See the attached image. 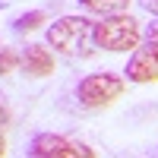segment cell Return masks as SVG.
Instances as JSON below:
<instances>
[{
	"instance_id": "277c9868",
	"label": "cell",
	"mask_w": 158,
	"mask_h": 158,
	"mask_svg": "<svg viewBox=\"0 0 158 158\" xmlns=\"http://www.w3.org/2000/svg\"><path fill=\"white\" fill-rule=\"evenodd\" d=\"M127 82H136V85H149L158 82V44L146 41L139 44L127 60V73H123Z\"/></svg>"
},
{
	"instance_id": "5bb4252c",
	"label": "cell",
	"mask_w": 158,
	"mask_h": 158,
	"mask_svg": "<svg viewBox=\"0 0 158 158\" xmlns=\"http://www.w3.org/2000/svg\"><path fill=\"white\" fill-rule=\"evenodd\" d=\"M6 155V136H3V130H0V158Z\"/></svg>"
},
{
	"instance_id": "5b68a950",
	"label": "cell",
	"mask_w": 158,
	"mask_h": 158,
	"mask_svg": "<svg viewBox=\"0 0 158 158\" xmlns=\"http://www.w3.org/2000/svg\"><path fill=\"white\" fill-rule=\"evenodd\" d=\"M54 51L48 44H25V51L19 54V70L32 79H44L54 73Z\"/></svg>"
},
{
	"instance_id": "52a82bcc",
	"label": "cell",
	"mask_w": 158,
	"mask_h": 158,
	"mask_svg": "<svg viewBox=\"0 0 158 158\" xmlns=\"http://www.w3.org/2000/svg\"><path fill=\"white\" fill-rule=\"evenodd\" d=\"M85 13H95V16H114V13H127L133 0H79Z\"/></svg>"
},
{
	"instance_id": "7c38bea8",
	"label": "cell",
	"mask_w": 158,
	"mask_h": 158,
	"mask_svg": "<svg viewBox=\"0 0 158 158\" xmlns=\"http://www.w3.org/2000/svg\"><path fill=\"white\" fill-rule=\"evenodd\" d=\"M146 41H152V44H158V19L146 29Z\"/></svg>"
},
{
	"instance_id": "4fadbf2b",
	"label": "cell",
	"mask_w": 158,
	"mask_h": 158,
	"mask_svg": "<svg viewBox=\"0 0 158 158\" xmlns=\"http://www.w3.org/2000/svg\"><path fill=\"white\" fill-rule=\"evenodd\" d=\"M3 127H10V108L0 101V130H3Z\"/></svg>"
},
{
	"instance_id": "6da1fadb",
	"label": "cell",
	"mask_w": 158,
	"mask_h": 158,
	"mask_svg": "<svg viewBox=\"0 0 158 158\" xmlns=\"http://www.w3.org/2000/svg\"><path fill=\"white\" fill-rule=\"evenodd\" d=\"M89 16H60L48 25V48L63 57H92L95 54V38H92Z\"/></svg>"
},
{
	"instance_id": "3957f363",
	"label": "cell",
	"mask_w": 158,
	"mask_h": 158,
	"mask_svg": "<svg viewBox=\"0 0 158 158\" xmlns=\"http://www.w3.org/2000/svg\"><path fill=\"white\" fill-rule=\"evenodd\" d=\"M123 92H127V79L117 76V73H89V76H82L76 82V98L89 111L108 108V104H114Z\"/></svg>"
},
{
	"instance_id": "ba28073f",
	"label": "cell",
	"mask_w": 158,
	"mask_h": 158,
	"mask_svg": "<svg viewBox=\"0 0 158 158\" xmlns=\"http://www.w3.org/2000/svg\"><path fill=\"white\" fill-rule=\"evenodd\" d=\"M41 25H48V13L44 10H29V13H22V16L13 19V32L16 35H32L38 32Z\"/></svg>"
},
{
	"instance_id": "8fae6325",
	"label": "cell",
	"mask_w": 158,
	"mask_h": 158,
	"mask_svg": "<svg viewBox=\"0 0 158 158\" xmlns=\"http://www.w3.org/2000/svg\"><path fill=\"white\" fill-rule=\"evenodd\" d=\"M139 3H142V10H146L149 16H155V19H158V0H139Z\"/></svg>"
},
{
	"instance_id": "8992f818",
	"label": "cell",
	"mask_w": 158,
	"mask_h": 158,
	"mask_svg": "<svg viewBox=\"0 0 158 158\" xmlns=\"http://www.w3.org/2000/svg\"><path fill=\"white\" fill-rule=\"evenodd\" d=\"M63 146H67V136H60V133H38L29 142V158H57Z\"/></svg>"
},
{
	"instance_id": "7a4b0ae2",
	"label": "cell",
	"mask_w": 158,
	"mask_h": 158,
	"mask_svg": "<svg viewBox=\"0 0 158 158\" xmlns=\"http://www.w3.org/2000/svg\"><path fill=\"white\" fill-rule=\"evenodd\" d=\"M92 38H95V48L101 51L127 54L142 44V25L130 13H114V16H101L92 25Z\"/></svg>"
},
{
	"instance_id": "9c48e42d",
	"label": "cell",
	"mask_w": 158,
	"mask_h": 158,
	"mask_svg": "<svg viewBox=\"0 0 158 158\" xmlns=\"http://www.w3.org/2000/svg\"><path fill=\"white\" fill-rule=\"evenodd\" d=\"M57 158H98V152L85 146V142H79V139H67V146L60 149Z\"/></svg>"
},
{
	"instance_id": "30bf717a",
	"label": "cell",
	"mask_w": 158,
	"mask_h": 158,
	"mask_svg": "<svg viewBox=\"0 0 158 158\" xmlns=\"http://www.w3.org/2000/svg\"><path fill=\"white\" fill-rule=\"evenodd\" d=\"M16 70H19V54L13 48L0 44V76H10V73H16Z\"/></svg>"
}]
</instances>
